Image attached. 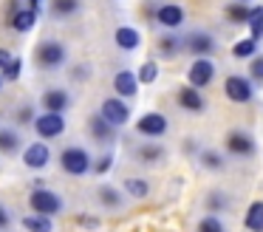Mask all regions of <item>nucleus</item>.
Returning a JSON list of instances; mask_svg holds the SVG:
<instances>
[{"label": "nucleus", "mask_w": 263, "mask_h": 232, "mask_svg": "<svg viewBox=\"0 0 263 232\" xmlns=\"http://www.w3.org/2000/svg\"><path fill=\"white\" fill-rule=\"evenodd\" d=\"M20 68H23V62H20V57H12V60L6 62V68H3V79H9V82H14V79L20 77Z\"/></svg>", "instance_id": "obj_34"}, {"label": "nucleus", "mask_w": 263, "mask_h": 232, "mask_svg": "<svg viewBox=\"0 0 263 232\" xmlns=\"http://www.w3.org/2000/svg\"><path fill=\"white\" fill-rule=\"evenodd\" d=\"M99 113H102L114 128H125V124L130 122V105H127L122 96H108V99H102Z\"/></svg>", "instance_id": "obj_5"}, {"label": "nucleus", "mask_w": 263, "mask_h": 232, "mask_svg": "<svg viewBox=\"0 0 263 232\" xmlns=\"http://www.w3.org/2000/svg\"><path fill=\"white\" fill-rule=\"evenodd\" d=\"M34 23H37V11L34 9H17L12 14V28H14V31H20V34L31 31Z\"/></svg>", "instance_id": "obj_22"}, {"label": "nucleus", "mask_w": 263, "mask_h": 232, "mask_svg": "<svg viewBox=\"0 0 263 232\" xmlns=\"http://www.w3.org/2000/svg\"><path fill=\"white\" fill-rule=\"evenodd\" d=\"M80 0H51V14L54 17H71L80 11Z\"/></svg>", "instance_id": "obj_29"}, {"label": "nucleus", "mask_w": 263, "mask_h": 232, "mask_svg": "<svg viewBox=\"0 0 263 232\" xmlns=\"http://www.w3.org/2000/svg\"><path fill=\"white\" fill-rule=\"evenodd\" d=\"M227 150L232 153V156L249 158V156H255L257 145H255V139H252L246 130H229L227 133Z\"/></svg>", "instance_id": "obj_9"}, {"label": "nucleus", "mask_w": 263, "mask_h": 232, "mask_svg": "<svg viewBox=\"0 0 263 232\" xmlns=\"http://www.w3.org/2000/svg\"><path fill=\"white\" fill-rule=\"evenodd\" d=\"M246 26H249V31H252V37H255V40L263 37V6H255V9L249 11Z\"/></svg>", "instance_id": "obj_30"}, {"label": "nucleus", "mask_w": 263, "mask_h": 232, "mask_svg": "<svg viewBox=\"0 0 263 232\" xmlns=\"http://www.w3.org/2000/svg\"><path fill=\"white\" fill-rule=\"evenodd\" d=\"M122 190H125L130 198H147V195H150V181L133 175V179H125V181H122Z\"/></svg>", "instance_id": "obj_23"}, {"label": "nucleus", "mask_w": 263, "mask_h": 232, "mask_svg": "<svg viewBox=\"0 0 263 232\" xmlns=\"http://www.w3.org/2000/svg\"><path fill=\"white\" fill-rule=\"evenodd\" d=\"M257 54V40L255 37H246V40H238L232 45V57L235 60H249V57Z\"/></svg>", "instance_id": "obj_26"}, {"label": "nucleus", "mask_w": 263, "mask_h": 232, "mask_svg": "<svg viewBox=\"0 0 263 232\" xmlns=\"http://www.w3.org/2000/svg\"><path fill=\"white\" fill-rule=\"evenodd\" d=\"M0 91H3V77H0Z\"/></svg>", "instance_id": "obj_42"}, {"label": "nucleus", "mask_w": 263, "mask_h": 232, "mask_svg": "<svg viewBox=\"0 0 263 232\" xmlns=\"http://www.w3.org/2000/svg\"><path fill=\"white\" fill-rule=\"evenodd\" d=\"M23 147V139L14 128H0V153L3 156H14Z\"/></svg>", "instance_id": "obj_20"}, {"label": "nucleus", "mask_w": 263, "mask_h": 232, "mask_svg": "<svg viewBox=\"0 0 263 232\" xmlns=\"http://www.w3.org/2000/svg\"><path fill=\"white\" fill-rule=\"evenodd\" d=\"M31 116H34V108H31V105H23V108H20V111H17V122L20 124H34V119H31Z\"/></svg>", "instance_id": "obj_36"}, {"label": "nucleus", "mask_w": 263, "mask_h": 232, "mask_svg": "<svg viewBox=\"0 0 263 232\" xmlns=\"http://www.w3.org/2000/svg\"><path fill=\"white\" fill-rule=\"evenodd\" d=\"M187 79H190V85L193 88H206V85L215 79V65H212V60H206V57H195L193 60V65H190V71H187Z\"/></svg>", "instance_id": "obj_7"}, {"label": "nucleus", "mask_w": 263, "mask_h": 232, "mask_svg": "<svg viewBox=\"0 0 263 232\" xmlns=\"http://www.w3.org/2000/svg\"><path fill=\"white\" fill-rule=\"evenodd\" d=\"M249 3H240V0H235V3H227V20L229 23H246L249 20Z\"/></svg>", "instance_id": "obj_27"}, {"label": "nucleus", "mask_w": 263, "mask_h": 232, "mask_svg": "<svg viewBox=\"0 0 263 232\" xmlns=\"http://www.w3.org/2000/svg\"><path fill=\"white\" fill-rule=\"evenodd\" d=\"M37 3H40V0H31V9H34V11H37Z\"/></svg>", "instance_id": "obj_41"}, {"label": "nucleus", "mask_w": 263, "mask_h": 232, "mask_svg": "<svg viewBox=\"0 0 263 232\" xmlns=\"http://www.w3.org/2000/svg\"><path fill=\"white\" fill-rule=\"evenodd\" d=\"M198 162L204 170H223L227 167V162H223V156L218 150H212V147H204V150L198 153Z\"/></svg>", "instance_id": "obj_25"}, {"label": "nucleus", "mask_w": 263, "mask_h": 232, "mask_svg": "<svg viewBox=\"0 0 263 232\" xmlns=\"http://www.w3.org/2000/svg\"><path fill=\"white\" fill-rule=\"evenodd\" d=\"M0 116H3V113H0Z\"/></svg>", "instance_id": "obj_44"}, {"label": "nucleus", "mask_w": 263, "mask_h": 232, "mask_svg": "<svg viewBox=\"0 0 263 232\" xmlns=\"http://www.w3.org/2000/svg\"><path fill=\"white\" fill-rule=\"evenodd\" d=\"M206 209L210 212H221V209H227V195L218 190H212L210 195H206Z\"/></svg>", "instance_id": "obj_33"}, {"label": "nucleus", "mask_w": 263, "mask_h": 232, "mask_svg": "<svg viewBox=\"0 0 263 232\" xmlns=\"http://www.w3.org/2000/svg\"><path fill=\"white\" fill-rule=\"evenodd\" d=\"M34 130H37L40 139H57V136L65 133V116H63V113L43 111L40 116L34 119Z\"/></svg>", "instance_id": "obj_6"}, {"label": "nucleus", "mask_w": 263, "mask_h": 232, "mask_svg": "<svg viewBox=\"0 0 263 232\" xmlns=\"http://www.w3.org/2000/svg\"><path fill=\"white\" fill-rule=\"evenodd\" d=\"M252 77L257 79V82H263V57H255V60H252Z\"/></svg>", "instance_id": "obj_37"}, {"label": "nucleus", "mask_w": 263, "mask_h": 232, "mask_svg": "<svg viewBox=\"0 0 263 232\" xmlns=\"http://www.w3.org/2000/svg\"><path fill=\"white\" fill-rule=\"evenodd\" d=\"M164 156H167V150L159 145V141H144V145L136 150L139 164H159V162H164Z\"/></svg>", "instance_id": "obj_18"}, {"label": "nucleus", "mask_w": 263, "mask_h": 232, "mask_svg": "<svg viewBox=\"0 0 263 232\" xmlns=\"http://www.w3.org/2000/svg\"><path fill=\"white\" fill-rule=\"evenodd\" d=\"M223 94H227V99L235 102V105H246V102L255 99L252 82L246 77H240V74H232V77L223 79Z\"/></svg>", "instance_id": "obj_4"}, {"label": "nucleus", "mask_w": 263, "mask_h": 232, "mask_svg": "<svg viewBox=\"0 0 263 232\" xmlns=\"http://www.w3.org/2000/svg\"><path fill=\"white\" fill-rule=\"evenodd\" d=\"M243 226L249 232H263V201H252L243 215Z\"/></svg>", "instance_id": "obj_21"}, {"label": "nucleus", "mask_w": 263, "mask_h": 232, "mask_svg": "<svg viewBox=\"0 0 263 232\" xmlns=\"http://www.w3.org/2000/svg\"><path fill=\"white\" fill-rule=\"evenodd\" d=\"M178 105H181L184 111H190V113H201L206 108V102H204V94H201L198 88L184 85V88L178 91Z\"/></svg>", "instance_id": "obj_16"}, {"label": "nucleus", "mask_w": 263, "mask_h": 232, "mask_svg": "<svg viewBox=\"0 0 263 232\" xmlns=\"http://www.w3.org/2000/svg\"><path fill=\"white\" fill-rule=\"evenodd\" d=\"M80 226H88V229H99V218H93V215H80Z\"/></svg>", "instance_id": "obj_38"}, {"label": "nucleus", "mask_w": 263, "mask_h": 232, "mask_svg": "<svg viewBox=\"0 0 263 232\" xmlns=\"http://www.w3.org/2000/svg\"><path fill=\"white\" fill-rule=\"evenodd\" d=\"M12 60V54H9L6 48H0V71H3V68H6V62Z\"/></svg>", "instance_id": "obj_39"}, {"label": "nucleus", "mask_w": 263, "mask_h": 232, "mask_svg": "<svg viewBox=\"0 0 263 232\" xmlns=\"http://www.w3.org/2000/svg\"><path fill=\"white\" fill-rule=\"evenodd\" d=\"M136 130L142 136H147V139H159V136L167 133V116L159 111H147L144 116H139Z\"/></svg>", "instance_id": "obj_8"}, {"label": "nucleus", "mask_w": 263, "mask_h": 232, "mask_svg": "<svg viewBox=\"0 0 263 232\" xmlns=\"http://www.w3.org/2000/svg\"><path fill=\"white\" fill-rule=\"evenodd\" d=\"M198 232H227V226L221 224L218 215H206V218L198 221Z\"/></svg>", "instance_id": "obj_32"}, {"label": "nucleus", "mask_w": 263, "mask_h": 232, "mask_svg": "<svg viewBox=\"0 0 263 232\" xmlns=\"http://www.w3.org/2000/svg\"><path fill=\"white\" fill-rule=\"evenodd\" d=\"M181 37H176V34H164V37L159 40V51H161V57H176V54H181Z\"/></svg>", "instance_id": "obj_28"}, {"label": "nucleus", "mask_w": 263, "mask_h": 232, "mask_svg": "<svg viewBox=\"0 0 263 232\" xmlns=\"http://www.w3.org/2000/svg\"><path fill=\"white\" fill-rule=\"evenodd\" d=\"M88 130H91V136L97 141H102V145H110V141L116 139V128L102 116V113H93L91 122H88Z\"/></svg>", "instance_id": "obj_13"}, {"label": "nucleus", "mask_w": 263, "mask_h": 232, "mask_svg": "<svg viewBox=\"0 0 263 232\" xmlns=\"http://www.w3.org/2000/svg\"><path fill=\"white\" fill-rule=\"evenodd\" d=\"M71 105V96L65 88H48L46 94H43V108L51 113H65Z\"/></svg>", "instance_id": "obj_15"}, {"label": "nucleus", "mask_w": 263, "mask_h": 232, "mask_svg": "<svg viewBox=\"0 0 263 232\" xmlns=\"http://www.w3.org/2000/svg\"><path fill=\"white\" fill-rule=\"evenodd\" d=\"M156 23L159 26H164L167 31H173V28H178L184 23V9L178 3H164L156 9Z\"/></svg>", "instance_id": "obj_11"}, {"label": "nucleus", "mask_w": 263, "mask_h": 232, "mask_svg": "<svg viewBox=\"0 0 263 232\" xmlns=\"http://www.w3.org/2000/svg\"><path fill=\"white\" fill-rule=\"evenodd\" d=\"M139 82L142 85H153L156 79H159V65H156L153 60H147V62H142V68H139Z\"/></svg>", "instance_id": "obj_31"}, {"label": "nucleus", "mask_w": 263, "mask_h": 232, "mask_svg": "<svg viewBox=\"0 0 263 232\" xmlns=\"http://www.w3.org/2000/svg\"><path fill=\"white\" fill-rule=\"evenodd\" d=\"M29 207L34 209L37 215H60L63 212V207H65V201H63V195L60 192H54V190H48V187H34L31 190V195H29Z\"/></svg>", "instance_id": "obj_2"}, {"label": "nucleus", "mask_w": 263, "mask_h": 232, "mask_svg": "<svg viewBox=\"0 0 263 232\" xmlns=\"http://www.w3.org/2000/svg\"><path fill=\"white\" fill-rule=\"evenodd\" d=\"M114 40H116V45H119L122 51H136L139 45H142V34H139L133 26H119L116 34H114Z\"/></svg>", "instance_id": "obj_17"}, {"label": "nucleus", "mask_w": 263, "mask_h": 232, "mask_svg": "<svg viewBox=\"0 0 263 232\" xmlns=\"http://www.w3.org/2000/svg\"><path fill=\"white\" fill-rule=\"evenodd\" d=\"M91 162H93L91 153H88L82 145H71V147H65V150L60 153V167H63L68 175H85V173H91V170H93Z\"/></svg>", "instance_id": "obj_3"}, {"label": "nucleus", "mask_w": 263, "mask_h": 232, "mask_svg": "<svg viewBox=\"0 0 263 232\" xmlns=\"http://www.w3.org/2000/svg\"><path fill=\"white\" fill-rule=\"evenodd\" d=\"M48 162H51V150H48L46 141H34L23 150V164L29 170H43L48 167Z\"/></svg>", "instance_id": "obj_10"}, {"label": "nucleus", "mask_w": 263, "mask_h": 232, "mask_svg": "<svg viewBox=\"0 0 263 232\" xmlns=\"http://www.w3.org/2000/svg\"><path fill=\"white\" fill-rule=\"evenodd\" d=\"M240 3H249V0H240Z\"/></svg>", "instance_id": "obj_43"}, {"label": "nucleus", "mask_w": 263, "mask_h": 232, "mask_svg": "<svg viewBox=\"0 0 263 232\" xmlns=\"http://www.w3.org/2000/svg\"><path fill=\"white\" fill-rule=\"evenodd\" d=\"M187 48L193 51L195 57H210L218 45H215V37H212L210 31H193L187 37Z\"/></svg>", "instance_id": "obj_14"}, {"label": "nucleus", "mask_w": 263, "mask_h": 232, "mask_svg": "<svg viewBox=\"0 0 263 232\" xmlns=\"http://www.w3.org/2000/svg\"><path fill=\"white\" fill-rule=\"evenodd\" d=\"M65 60H68V48L60 40H43L34 48V65L43 71H57L65 65Z\"/></svg>", "instance_id": "obj_1"}, {"label": "nucleus", "mask_w": 263, "mask_h": 232, "mask_svg": "<svg viewBox=\"0 0 263 232\" xmlns=\"http://www.w3.org/2000/svg\"><path fill=\"white\" fill-rule=\"evenodd\" d=\"M139 77L133 71H116V77H114V91H116V96H122V99H130V96H136L139 94Z\"/></svg>", "instance_id": "obj_12"}, {"label": "nucleus", "mask_w": 263, "mask_h": 232, "mask_svg": "<svg viewBox=\"0 0 263 232\" xmlns=\"http://www.w3.org/2000/svg\"><path fill=\"white\" fill-rule=\"evenodd\" d=\"M6 226H9V212L0 207V229H6Z\"/></svg>", "instance_id": "obj_40"}, {"label": "nucleus", "mask_w": 263, "mask_h": 232, "mask_svg": "<svg viewBox=\"0 0 263 232\" xmlns=\"http://www.w3.org/2000/svg\"><path fill=\"white\" fill-rule=\"evenodd\" d=\"M110 167H114V156H102V158H97V164H93V170H97L99 175H105V173H110Z\"/></svg>", "instance_id": "obj_35"}, {"label": "nucleus", "mask_w": 263, "mask_h": 232, "mask_svg": "<svg viewBox=\"0 0 263 232\" xmlns=\"http://www.w3.org/2000/svg\"><path fill=\"white\" fill-rule=\"evenodd\" d=\"M97 201L102 204V207H108V209H119L122 204H125V192L116 190L114 184H102L97 190Z\"/></svg>", "instance_id": "obj_19"}, {"label": "nucleus", "mask_w": 263, "mask_h": 232, "mask_svg": "<svg viewBox=\"0 0 263 232\" xmlns=\"http://www.w3.org/2000/svg\"><path fill=\"white\" fill-rule=\"evenodd\" d=\"M23 229L26 232H54V221L48 215H26L23 218Z\"/></svg>", "instance_id": "obj_24"}]
</instances>
